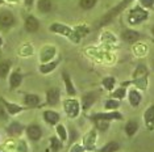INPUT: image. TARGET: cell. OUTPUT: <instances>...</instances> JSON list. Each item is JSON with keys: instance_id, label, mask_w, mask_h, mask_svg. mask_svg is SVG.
Here are the masks:
<instances>
[{"instance_id": "6da1fadb", "label": "cell", "mask_w": 154, "mask_h": 152, "mask_svg": "<svg viewBox=\"0 0 154 152\" xmlns=\"http://www.w3.org/2000/svg\"><path fill=\"white\" fill-rule=\"evenodd\" d=\"M148 19V12L143 11L141 8H134L133 11L131 12V15H129V22L132 24V25H136V24H140L141 21Z\"/></svg>"}, {"instance_id": "7a4b0ae2", "label": "cell", "mask_w": 154, "mask_h": 152, "mask_svg": "<svg viewBox=\"0 0 154 152\" xmlns=\"http://www.w3.org/2000/svg\"><path fill=\"white\" fill-rule=\"evenodd\" d=\"M131 1H132V0H124V1H122V3H120V4H119V5L116 7V8H113V9H112V11H111L109 13H107V16L104 17V19L100 21V25H106V24H108V22H109L112 19H113L115 16L117 15V13H120V12L122 11V9H124L125 7H127V5L129 4V3H131Z\"/></svg>"}, {"instance_id": "3957f363", "label": "cell", "mask_w": 154, "mask_h": 152, "mask_svg": "<svg viewBox=\"0 0 154 152\" xmlns=\"http://www.w3.org/2000/svg\"><path fill=\"white\" fill-rule=\"evenodd\" d=\"M15 24V16L9 11L0 12V26L2 28H11Z\"/></svg>"}, {"instance_id": "277c9868", "label": "cell", "mask_w": 154, "mask_h": 152, "mask_svg": "<svg viewBox=\"0 0 154 152\" xmlns=\"http://www.w3.org/2000/svg\"><path fill=\"white\" fill-rule=\"evenodd\" d=\"M26 135L30 140L37 142L40 140V138L42 136V130L38 125H30L26 127Z\"/></svg>"}, {"instance_id": "5b68a950", "label": "cell", "mask_w": 154, "mask_h": 152, "mask_svg": "<svg viewBox=\"0 0 154 152\" xmlns=\"http://www.w3.org/2000/svg\"><path fill=\"white\" fill-rule=\"evenodd\" d=\"M65 110L66 113H67V115L70 117H76L79 114V104L78 101H75V100H67V101L65 102Z\"/></svg>"}, {"instance_id": "8992f818", "label": "cell", "mask_w": 154, "mask_h": 152, "mask_svg": "<svg viewBox=\"0 0 154 152\" xmlns=\"http://www.w3.org/2000/svg\"><path fill=\"white\" fill-rule=\"evenodd\" d=\"M38 28H40V22H38V20L36 19L34 16H29L26 17L25 20V29L26 32L29 33H34L38 30Z\"/></svg>"}, {"instance_id": "52a82bcc", "label": "cell", "mask_w": 154, "mask_h": 152, "mask_svg": "<svg viewBox=\"0 0 154 152\" xmlns=\"http://www.w3.org/2000/svg\"><path fill=\"white\" fill-rule=\"evenodd\" d=\"M59 96H61V93H59L58 88L49 89L48 93H46V101H48V104H49V105H55V104L59 101Z\"/></svg>"}, {"instance_id": "ba28073f", "label": "cell", "mask_w": 154, "mask_h": 152, "mask_svg": "<svg viewBox=\"0 0 154 152\" xmlns=\"http://www.w3.org/2000/svg\"><path fill=\"white\" fill-rule=\"evenodd\" d=\"M122 115L117 112H113V113H108V114H96L94 115V119L95 121H111V119H121Z\"/></svg>"}, {"instance_id": "9c48e42d", "label": "cell", "mask_w": 154, "mask_h": 152, "mask_svg": "<svg viewBox=\"0 0 154 152\" xmlns=\"http://www.w3.org/2000/svg\"><path fill=\"white\" fill-rule=\"evenodd\" d=\"M143 118H145V123L146 126L149 127L150 130L154 127V105L149 106V109L145 112V115H143Z\"/></svg>"}, {"instance_id": "30bf717a", "label": "cell", "mask_w": 154, "mask_h": 152, "mask_svg": "<svg viewBox=\"0 0 154 152\" xmlns=\"http://www.w3.org/2000/svg\"><path fill=\"white\" fill-rule=\"evenodd\" d=\"M122 38H124V41L125 42H128V43H133V42H136V41L140 38V34L136 32V30H131V29H128V30H125L124 33H122Z\"/></svg>"}, {"instance_id": "8fae6325", "label": "cell", "mask_w": 154, "mask_h": 152, "mask_svg": "<svg viewBox=\"0 0 154 152\" xmlns=\"http://www.w3.org/2000/svg\"><path fill=\"white\" fill-rule=\"evenodd\" d=\"M7 131H8L9 135L17 136V135H20V134L24 131V126L21 125V123H19V122H13V123H11V125L8 126Z\"/></svg>"}, {"instance_id": "7c38bea8", "label": "cell", "mask_w": 154, "mask_h": 152, "mask_svg": "<svg viewBox=\"0 0 154 152\" xmlns=\"http://www.w3.org/2000/svg\"><path fill=\"white\" fill-rule=\"evenodd\" d=\"M44 119L46 121L49 125H55L59 121V114L55 112H51V110H48V112L44 113Z\"/></svg>"}, {"instance_id": "4fadbf2b", "label": "cell", "mask_w": 154, "mask_h": 152, "mask_svg": "<svg viewBox=\"0 0 154 152\" xmlns=\"http://www.w3.org/2000/svg\"><path fill=\"white\" fill-rule=\"evenodd\" d=\"M23 81V75L20 74V72H13V74L11 75V77H9V84H11V88L15 89L17 88L20 84H21Z\"/></svg>"}, {"instance_id": "5bb4252c", "label": "cell", "mask_w": 154, "mask_h": 152, "mask_svg": "<svg viewBox=\"0 0 154 152\" xmlns=\"http://www.w3.org/2000/svg\"><path fill=\"white\" fill-rule=\"evenodd\" d=\"M95 100H96V93H87V95H85V97L82 100L83 109L87 110L94 102H95Z\"/></svg>"}, {"instance_id": "9a60e30c", "label": "cell", "mask_w": 154, "mask_h": 152, "mask_svg": "<svg viewBox=\"0 0 154 152\" xmlns=\"http://www.w3.org/2000/svg\"><path fill=\"white\" fill-rule=\"evenodd\" d=\"M40 97H38L37 95H32V93H29V95H25V97H24V102H25V105L28 106H37L38 104H40Z\"/></svg>"}, {"instance_id": "2e32d148", "label": "cell", "mask_w": 154, "mask_h": 152, "mask_svg": "<svg viewBox=\"0 0 154 152\" xmlns=\"http://www.w3.org/2000/svg\"><path fill=\"white\" fill-rule=\"evenodd\" d=\"M37 8H38V11L42 13L50 12L51 11V1L50 0H38Z\"/></svg>"}, {"instance_id": "e0dca14e", "label": "cell", "mask_w": 154, "mask_h": 152, "mask_svg": "<svg viewBox=\"0 0 154 152\" xmlns=\"http://www.w3.org/2000/svg\"><path fill=\"white\" fill-rule=\"evenodd\" d=\"M51 32H55V33H62V34H66V36L70 37V34H71V30L69 29V28H66L65 25H61V24H53L50 28Z\"/></svg>"}, {"instance_id": "ac0fdd59", "label": "cell", "mask_w": 154, "mask_h": 152, "mask_svg": "<svg viewBox=\"0 0 154 152\" xmlns=\"http://www.w3.org/2000/svg\"><path fill=\"white\" fill-rule=\"evenodd\" d=\"M3 104L5 105V109L7 112H8L9 114H17L20 112H23V108L19 105H16V104H11V102H7L5 100H3Z\"/></svg>"}, {"instance_id": "d6986e66", "label": "cell", "mask_w": 154, "mask_h": 152, "mask_svg": "<svg viewBox=\"0 0 154 152\" xmlns=\"http://www.w3.org/2000/svg\"><path fill=\"white\" fill-rule=\"evenodd\" d=\"M129 102L133 106H137L141 102V95L137 91H131L129 92Z\"/></svg>"}, {"instance_id": "ffe728a7", "label": "cell", "mask_w": 154, "mask_h": 152, "mask_svg": "<svg viewBox=\"0 0 154 152\" xmlns=\"http://www.w3.org/2000/svg\"><path fill=\"white\" fill-rule=\"evenodd\" d=\"M119 148H120L119 143H116V142H109V143L106 144V146L101 148L100 152H116V151H119Z\"/></svg>"}, {"instance_id": "44dd1931", "label": "cell", "mask_w": 154, "mask_h": 152, "mask_svg": "<svg viewBox=\"0 0 154 152\" xmlns=\"http://www.w3.org/2000/svg\"><path fill=\"white\" fill-rule=\"evenodd\" d=\"M137 130H138V125H137V122H128V125L125 126V131H127V134L129 136H132V135H134L136 133H137Z\"/></svg>"}, {"instance_id": "7402d4cb", "label": "cell", "mask_w": 154, "mask_h": 152, "mask_svg": "<svg viewBox=\"0 0 154 152\" xmlns=\"http://www.w3.org/2000/svg\"><path fill=\"white\" fill-rule=\"evenodd\" d=\"M9 68H11V64H9V62H2V63H0V77L4 79L5 76L8 75Z\"/></svg>"}, {"instance_id": "603a6c76", "label": "cell", "mask_w": 154, "mask_h": 152, "mask_svg": "<svg viewBox=\"0 0 154 152\" xmlns=\"http://www.w3.org/2000/svg\"><path fill=\"white\" fill-rule=\"evenodd\" d=\"M63 79H65V83H66V89H67V93L69 95H75V89H74V85H72V83L71 80H70V77H69V75L63 74Z\"/></svg>"}, {"instance_id": "cb8c5ba5", "label": "cell", "mask_w": 154, "mask_h": 152, "mask_svg": "<svg viewBox=\"0 0 154 152\" xmlns=\"http://www.w3.org/2000/svg\"><path fill=\"white\" fill-rule=\"evenodd\" d=\"M57 64H58V62H51V63H48V64H42L40 67V71L42 72V74H48V72L53 71L54 68L57 67Z\"/></svg>"}, {"instance_id": "d4e9b609", "label": "cell", "mask_w": 154, "mask_h": 152, "mask_svg": "<svg viewBox=\"0 0 154 152\" xmlns=\"http://www.w3.org/2000/svg\"><path fill=\"white\" fill-rule=\"evenodd\" d=\"M96 0H80V7L83 9H91L94 5H95Z\"/></svg>"}, {"instance_id": "484cf974", "label": "cell", "mask_w": 154, "mask_h": 152, "mask_svg": "<svg viewBox=\"0 0 154 152\" xmlns=\"http://www.w3.org/2000/svg\"><path fill=\"white\" fill-rule=\"evenodd\" d=\"M103 85H104V88L106 89L111 91V89L113 88V85H115V79L113 77H106L103 80Z\"/></svg>"}, {"instance_id": "4316f807", "label": "cell", "mask_w": 154, "mask_h": 152, "mask_svg": "<svg viewBox=\"0 0 154 152\" xmlns=\"http://www.w3.org/2000/svg\"><path fill=\"white\" fill-rule=\"evenodd\" d=\"M57 134L58 136L61 138V140H66V138H67V134H66V129L62 125H58L57 126Z\"/></svg>"}, {"instance_id": "83f0119b", "label": "cell", "mask_w": 154, "mask_h": 152, "mask_svg": "<svg viewBox=\"0 0 154 152\" xmlns=\"http://www.w3.org/2000/svg\"><path fill=\"white\" fill-rule=\"evenodd\" d=\"M53 55H54V49H53V47H50V49H46V50L44 51V54H42V60L46 62L48 59H50Z\"/></svg>"}, {"instance_id": "f1b7e54d", "label": "cell", "mask_w": 154, "mask_h": 152, "mask_svg": "<svg viewBox=\"0 0 154 152\" xmlns=\"http://www.w3.org/2000/svg\"><path fill=\"white\" fill-rule=\"evenodd\" d=\"M119 101H116V100H108V101L106 102V109H117L119 108Z\"/></svg>"}, {"instance_id": "f546056e", "label": "cell", "mask_w": 154, "mask_h": 152, "mask_svg": "<svg viewBox=\"0 0 154 152\" xmlns=\"http://www.w3.org/2000/svg\"><path fill=\"white\" fill-rule=\"evenodd\" d=\"M50 143H51V148H53V151H58L59 148H61V143H59V140L57 139V138H51Z\"/></svg>"}, {"instance_id": "4dcf8cb0", "label": "cell", "mask_w": 154, "mask_h": 152, "mask_svg": "<svg viewBox=\"0 0 154 152\" xmlns=\"http://www.w3.org/2000/svg\"><path fill=\"white\" fill-rule=\"evenodd\" d=\"M112 96H113L115 98H122L125 96V89L124 88H119L116 92H113V95Z\"/></svg>"}, {"instance_id": "1f68e13d", "label": "cell", "mask_w": 154, "mask_h": 152, "mask_svg": "<svg viewBox=\"0 0 154 152\" xmlns=\"http://www.w3.org/2000/svg\"><path fill=\"white\" fill-rule=\"evenodd\" d=\"M140 1H141V5L146 7V8L153 7V4H154V0H140Z\"/></svg>"}, {"instance_id": "d6a6232c", "label": "cell", "mask_w": 154, "mask_h": 152, "mask_svg": "<svg viewBox=\"0 0 154 152\" xmlns=\"http://www.w3.org/2000/svg\"><path fill=\"white\" fill-rule=\"evenodd\" d=\"M83 150H85V148H83L82 146H79V144H76V146L72 147L71 152H83Z\"/></svg>"}, {"instance_id": "836d02e7", "label": "cell", "mask_w": 154, "mask_h": 152, "mask_svg": "<svg viewBox=\"0 0 154 152\" xmlns=\"http://www.w3.org/2000/svg\"><path fill=\"white\" fill-rule=\"evenodd\" d=\"M33 1H34V0H25V5L26 7H30V5L33 4Z\"/></svg>"}, {"instance_id": "e575fe53", "label": "cell", "mask_w": 154, "mask_h": 152, "mask_svg": "<svg viewBox=\"0 0 154 152\" xmlns=\"http://www.w3.org/2000/svg\"><path fill=\"white\" fill-rule=\"evenodd\" d=\"M2 45H3V39L0 38V47H2Z\"/></svg>"}, {"instance_id": "d590c367", "label": "cell", "mask_w": 154, "mask_h": 152, "mask_svg": "<svg viewBox=\"0 0 154 152\" xmlns=\"http://www.w3.org/2000/svg\"><path fill=\"white\" fill-rule=\"evenodd\" d=\"M152 33H153V36H154V26H153V29H152Z\"/></svg>"}, {"instance_id": "8d00e7d4", "label": "cell", "mask_w": 154, "mask_h": 152, "mask_svg": "<svg viewBox=\"0 0 154 152\" xmlns=\"http://www.w3.org/2000/svg\"><path fill=\"white\" fill-rule=\"evenodd\" d=\"M2 3H3V0H0V4H2Z\"/></svg>"}]
</instances>
